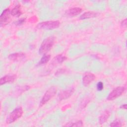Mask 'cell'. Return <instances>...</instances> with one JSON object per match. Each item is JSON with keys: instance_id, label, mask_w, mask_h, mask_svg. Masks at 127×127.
<instances>
[{"instance_id": "20", "label": "cell", "mask_w": 127, "mask_h": 127, "mask_svg": "<svg viewBox=\"0 0 127 127\" xmlns=\"http://www.w3.org/2000/svg\"><path fill=\"white\" fill-rule=\"evenodd\" d=\"M25 18H22L21 19H19L18 21H17L16 24L17 25H21V24H23V22L25 21Z\"/></svg>"}, {"instance_id": "1", "label": "cell", "mask_w": 127, "mask_h": 127, "mask_svg": "<svg viewBox=\"0 0 127 127\" xmlns=\"http://www.w3.org/2000/svg\"><path fill=\"white\" fill-rule=\"evenodd\" d=\"M55 42V38L53 36H50L45 39L42 42L40 49L39 53L45 55L49 52L53 47Z\"/></svg>"}, {"instance_id": "22", "label": "cell", "mask_w": 127, "mask_h": 127, "mask_svg": "<svg viewBox=\"0 0 127 127\" xmlns=\"http://www.w3.org/2000/svg\"><path fill=\"white\" fill-rule=\"evenodd\" d=\"M127 107V105L126 104H124V105H123L121 106V108H123V109H126V108Z\"/></svg>"}, {"instance_id": "7", "label": "cell", "mask_w": 127, "mask_h": 127, "mask_svg": "<svg viewBox=\"0 0 127 127\" xmlns=\"http://www.w3.org/2000/svg\"><path fill=\"white\" fill-rule=\"evenodd\" d=\"M74 88H70L67 89H65L62 91L59 94V98L60 100H64L69 97L73 93Z\"/></svg>"}, {"instance_id": "16", "label": "cell", "mask_w": 127, "mask_h": 127, "mask_svg": "<svg viewBox=\"0 0 127 127\" xmlns=\"http://www.w3.org/2000/svg\"><path fill=\"white\" fill-rule=\"evenodd\" d=\"M50 58H51V56L50 55H44L41 58L38 64L41 65V64H43L47 63L50 60Z\"/></svg>"}, {"instance_id": "9", "label": "cell", "mask_w": 127, "mask_h": 127, "mask_svg": "<svg viewBox=\"0 0 127 127\" xmlns=\"http://www.w3.org/2000/svg\"><path fill=\"white\" fill-rule=\"evenodd\" d=\"M25 58V54L23 53H16L10 54L8 56V59L10 60L15 61V62H19L23 60Z\"/></svg>"}, {"instance_id": "10", "label": "cell", "mask_w": 127, "mask_h": 127, "mask_svg": "<svg viewBox=\"0 0 127 127\" xmlns=\"http://www.w3.org/2000/svg\"><path fill=\"white\" fill-rule=\"evenodd\" d=\"M82 11V9L80 7H73L68 9L65 12V15L69 16H74L78 15Z\"/></svg>"}, {"instance_id": "17", "label": "cell", "mask_w": 127, "mask_h": 127, "mask_svg": "<svg viewBox=\"0 0 127 127\" xmlns=\"http://www.w3.org/2000/svg\"><path fill=\"white\" fill-rule=\"evenodd\" d=\"M64 126L65 127H82L83 123L81 121H78L74 123H68Z\"/></svg>"}, {"instance_id": "14", "label": "cell", "mask_w": 127, "mask_h": 127, "mask_svg": "<svg viewBox=\"0 0 127 127\" xmlns=\"http://www.w3.org/2000/svg\"><path fill=\"white\" fill-rule=\"evenodd\" d=\"M97 15V13L94 11H87L81 15V16H80V18L81 19H84L92 18L96 16Z\"/></svg>"}, {"instance_id": "19", "label": "cell", "mask_w": 127, "mask_h": 127, "mask_svg": "<svg viewBox=\"0 0 127 127\" xmlns=\"http://www.w3.org/2000/svg\"><path fill=\"white\" fill-rule=\"evenodd\" d=\"M103 83L101 81L97 84V89L98 91H101L103 89Z\"/></svg>"}, {"instance_id": "21", "label": "cell", "mask_w": 127, "mask_h": 127, "mask_svg": "<svg viewBox=\"0 0 127 127\" xmlns=\"http://www.w3.org/2000/svg\"><path fill=\"white\" fill-rule=\"evenodd\" d=\"M121 26L123 27H126L127 26V19H125L123 20L121 23Z\"/></svg>"}, {"instance_id": "3", "label": "cell", "mask_w": 127, "mask_h": 127, "mask_svg": "<svg viewBox=\"0 0 127 127\" xmlns=\"http://www.w3.org/2000/svg\"><path fill=\"white\" fill-rule=\"evenodd\" d=\"M23 114V110L21 107L15 109L11 112L7 117L6 122L7 124H11L20 118Z\"/></svg>"}, {"instance_id": "4", "label": "cell", "mask_w": 127, "mask_h": 127, "mask_svg": "<svg viewBox=\"0 0 127 127\" xmlns=\"http://www.w3.org/2000/svg\"><path fill=\"white\" fill-rule=\"evenodd\" d=\"M57 88L55 87H51L50 88L44 95L41 102L40 106H43L49 101L56 93Z\"/></svg>"}, {"instance_id": "2", "label": "cell", "mask_w": 127, "mask_h": 127, "mask_svg": "<svg viewBox=\"0 0 127 127\" xmlns=\"http://www.w3.org/2000/svg\"><path fill=\"white\" fill-rule=\"evenodd\" d=\"M60 23L59 21H48L41 22L38 24L37 27L39 29L51 30L59 27Z\"/></svg>"}, {"instance_id": "12", "label": "cell", "mask_w": 127, "mask_h": 127, "mask_svg": "<svg viewBox=\"0 0 127 127\" xmlns=\"http://www.w3.org/2000/svg\"><path fill=\"white\" fill-rule=\"evenodd\" d=\"M66 59V57L62 55H58L53 58L51 63L52 64H54V65L60 64L62 63L63 62H64Z\"/></svg>"}, {"instance_id": "15", "label": "cell", "mask_w": 127, "mask_h": 127, "mask_svg": "<svg viewBox=\"0 0 127 127\" xmlns=\"http://www.w3.org/2000/svg\"><path fill=\"white\" fill-rule=\"evenodd\" d=\"M22 14V12L21 10L20 5L18 4L16 5L11 11V14L13 16H19Z\"/></svg>"}, {"instance_id": "6", "label": "cell", "mask_w": 127, "mask_h": 127, "mask_svg": "<svg viewBox=\"0 0 127 127\" xmlns=\"http://www.w3.org/2000/svg\"><path fill=\"white\" fill-rule=\"evenodd\" d=\"M11 12L9 9H4L0 15V26H2L7 24L10 19Z\"/></svg>"}, {"instance_id": "11", "label": "cell", "mask_w": 127, "mask_h": 127, "mask_svg": "<svg viewBox=\"0 0 127 127\" xmlns=\"http://www.w3.org/2000/svg\"><path fill=\"white\" fill-rule=\"evenodd\" d=\"M16 78L15 75H6L0 78V85L13 82Z\"/></svg>"}, {"instance_id": "13", "label": "cell", "mask_w": 127, "mask_h": 127, "mask_svg": "<svg viewBox=\"0 0 127 127\" xmlns=\"http://www.w3.org/2000/svg\"><path fill=\"white\" fill-rule=\"evenodd\" d=\"M110 112L108 110L105 111L100 117L99 118V123L100 124H103L105 123L108 119L110 116Z\"/></svg>"}, {"instance_id": "18", "label": "cell", "mask_w": 127, "mask_h": 127, "mask_svg": "<svg viewBox=\"0 0 127 127\" xmlns=\"http://www.w3.org/2000/svg\"><path fill=\"white\" fill-rule=\"evenodd\" d=\"M111 127H122V125L120 121L116 120L113 122L110 125Z\"/></svg>"}, {"instance_id": "5", "label": "cell", "mask_w": 127, "mask_h": 127, "mask_svg": "<svg viewBox=\"0 0 127 127\" xmlns=\"http://www.w3.org/2000/svg\"><path fill=\"white\" fill-rule=\"evenodd\" d=\"M125 88L124 86H119L113 89L109 94L107 99L108 100H114L120 96L124 92Z\"/></svg>"}, {"instance_id": "8", "label": "cell", "mask_w": 127, "mask_h": 127, "mask_svg": "<svg viewBox=\"0 0 127 127\" xmlns=\"http://www.w3.org/2000/svg\"><path fill=\"white\" fill-rule=\"evenodd\" d=\"M95 78V76L94 75V74L90 73V72H88L86 73L83 77V84L84 86H87L88 85L90 84V83L92 82L94 79Z\"/></svg>"}]
</instances>
